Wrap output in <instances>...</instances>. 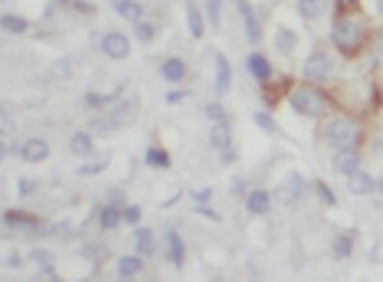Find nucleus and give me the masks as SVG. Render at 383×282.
I'll use <instances>...</instances> for the list:
<instances>
[{
	"mask_svg": "<svg viewBox=\"0 0 383 282\" xmlns=\"http://www.w3.org/2000/svg\"><path fill=\"white\" fill-rule=\"evenodd\" d=\"M328 0H295V10H298V17L305 23H318V20H324L328 17Z\"/></svg>",
	"mask_w": 383,
	"mask_h": 282,
	"instance_id": "bb28decb",
	"label": "nucleus"
},
{
	"mask_svg": "<svg viewBox=\"0 0 383 282\" xmlns=\"http://www.w3.org/2000/svg\"><path fill=\"white\" fill-rule=\"evenodd\" d=\"M98 53L112 59V63H121V59L131 56V36L121 30H105L98 36Z\"/></svg>",
	"mask_w": 383,
	"mask_h": 282,
	"instance_id": "423d86ee",
	"label": "nucleus"
},
{
	"mask_svg": "<svg viewBox=\"0 0 383 282\" xmlns=\"http://www.w3.org/2000/svg\"><path fill=\"white\" fill-rule=\"evenodd\" d=\"M160 79H164V82H170V86H181L183 79L190 76V66H187V59H183V56H167V59H164V63H160Z\"/></svg>",
	"mask_w": 383,
	"mask_h": 282,
	"instance_id": "f3484780",
	"label": "nucleus"
},
{
	"mask_svg": "<svg viewBox=\"0 0 383 282\" xmlns=\"http://www.w3.org/2000/svg\"><path fill=\"white\" fill-rule=\"evenodd\" d=\"M206 141H210V148L216 154L226 151V148H233V125H230V119H226V121H210Z\"/></svg>",
	"mask_w": 383,
	"mask_h": 282,
	"instance_id": "4be33fe9",
	"label": "nucleus"
},
{
	"mask_svg": "<svg viewBox=\"0 0 383 282\" xmlns=\"http://www.w3.org/2000/svg\"><path fill=\"white\" fill-rule=\"evenodd\" d=\"M206 23H210V30L223 27V0H206Z\"/></svg>",
	"mask_w": 383,
	"mask_h": 282,
	"instance_id": "4c0bfd02",
	"label": "nucleus"
},
{
	"mask_svg": "<svg viewBox=\"0 0 383 282\" xmlns=\"http://www.w3.org/2000/svg\"><path fill=\"white\" fill-rule=\"evenodd\" d=\"M73 66H75V56H59V59L50 66V79H69Z\"/></svg>",
	"mask_w": 383,
	"mask_h": 282,
	"instance_id": "e433bc0d",
	"label": "nucleus"
},
{
	"mask_svg": "<svg viewBox=\"0 0 383 282\" xmlns=\"http://www.w3.org/2000/svg\"><path fill=\"white\" fill-rule=\"evenodd\" d=\"M158 36H160V23L154 17H144L141 23H135V40L138 43H154Z\"/></svg>",
	"mask_w": 383,
	"mask_h": 282,
	"instance_id": "72a5a7b5",
	"label": "nucleus"
},
{
	"mask_svg": "<svg viewBox=\"0 0 383 282\" xmlns=\"http://www.w3.org/2000/svg\"><path fill=\"white\" fill-rule=\"evenodd\" d=\"M27 260H30V256H23V253H17V250H7V256H3V269H20Z\"/></svg>",
	"mask_w": 383,
	"mask_h": 282,
	"instance_id": "79ce46f5",
	"label": "nucleus"
},
{
	"mask_svg": "<svg viewBox=\"0 0 383 282\" xmlns=\"http://www.w3.org/2000/svg\"><path fill=\"white\" fill-rule=\"evenodd\" d=\"M272 43H276V53L282 56H292L298 50V33L292 27H276V36H272Z\"/></svg>",
	"mask_w": 383,
	"mask_h": 282,
	"instance_id": "7c9ffc66",
	"label": "nucleus"
},
{
	"mask_svg": "<svg viewBox=\"0 0 383 282\" xmlns=\"http://www.w3.org/2000/svg\"><path fill=\"white\" fill-rule=\"evenodd\" d=\"M108 168V154H92V158H85L79 168H75V177H98V174Z\"/></svg>",
	"mask_w": 383,
	"mask_h": 282,
	"instance_id": "473e14b6",
	"label": "nucleus"
},
{
	"mask_svg": "<svg viewBox=\"0 0 383 282\" xmlns=\"http://www.w3.org/2000/svg\"><path fill=\"white\" fill-rule=\"evenodd\" d=\"M373 7H377V17L383 20V0H373Z\"/></svg>",
	"mask_w": 383,
	"mask_h": 282,
	"instance_id": "5fc2aeb1",
	"label": "nucleus"
},
{
	"mask_svg": "<svg viewBox=\"0 0 383 282\" xmlns=\"http://www.w3.org/2000/svg\"><path fill=\"white\" fill-rule=\"evenodd\" d=\"M112 7H115V13L121 17V20H128L131 27L135 23H141L148 13H144V3L141 0H112Z\"/></svg>",
	"mask_w": 383,
	"mask_h": 282,
	"instance_id": "c85d7f7f",
	"label": "nucleus"
},
{
	"mask_svg": "<svg viewBox=\"0 0 383 282\" xmlns=\"http://www.w3.org/2000/svg\"><path fill=\"white\" fill-rule=\"evenodd\" d=\"M347 191H351L354 197H370L377 194V177H373L370 171H354L351 177H347Z\"/></svg>",
	"mask_w": 383,
	"mask_h": 282,
	"instance_id": "a878e982",
	"label": "nucleus"
},
{
	"mask_svg": "<svg viewBox=\"0 0 383 282\" xmlns=\"http://www.w3.org/2000/svg\"><path fill=\"white\" fill-rule=\"evenodd\" d=\"M121 210H125V207H115V204H108V200H102V207L96 210V227L102 230V233L118 230L125 223V214H121Z\"/></svg>",
	"mask_w": 383,
	"mask_h": 282,
	"instance_id": "6ab92c4d",
	"label": "nucleus"
},
{
	"mask_svg": "<svg viewBox=\"0 0 383 282\" xmlns=\"http://www.w3.org/2000/svg\"><path fill=\"white\" fill-rule=\"evenodd\" d=\"M373 50H377V56L383 59V27L380 30H373Z\"/></svg>",
	"mask_w": 383,
	"mask_h": 282,
	"instance_id": "864d4df0",
	"label": "nucleus"
},
{
	"mask_svg": "<svg viewBox=\"0 0 383 282\" xmlns=\"http://www.w3.org/2000/svg\"><path fill=\"white\" fill-rule=\"evenodd\" d=\"M121 92H125V82H121L115 92H98V89H89V92L82 96V105L89 112H105V109H112V105H115Z\"/></svg>",
	"mask_w": 383,
	"mask_h": 282,
	"instance_id": "aec40b11",
	"label": "nucleus"
},
{
	"mask_svg": "<svg viewBox=\"0 0 383 282\" xmlns=\"http://www.w3.org/2000/svg\"><path fill=\"white\" fill-rule=\"evenodd\" d=\"M190 200H193V204H210V200H213V187H197V191H190Z\"/></svg>",
	"mask_w": 383,
	"mask_h": 282,
	"instance_id": "09e8293b",
	"label": "nucleus"
},
{
	"mask_svg": "<svg viewBox=\"0 0 383 282\" xmlns=\"http://www.w3.org/2000/svg\"><path fill=\"white\" fill-rule=\"evenodd\" d=\"M50 154H53L50 141L40 138V135H30V138H23L20 144H17V158H20L23 164H46Z\"/></svg>",
	"mask_w": 383,
	"mask_h": 282,
	"instance_id": "6e6552de",
	"label": "nucleus"
},
{
	"mask_svg": "<svg viewBox=\"0 0 383 282\" xmlns=\"http://www.w3.org/2000/svg\"><path fill=\"white\" fill-rule=\"evenodd\" d=\"M285 102L292 105V112H295V115H301V119H311V121L328 119L331 109H334V98H331L321 86H315V82H305V79L292 86V92H288Z\"/></svg>",
	"mask_w": 383,
	"mask_h": 282,
	"instance_id": "7ed1b4c3",
	"label": "nucleus"
},
{
	"mask_svg": "<svg viewBox=\"0 0 383 282\" xmlns=\"http://www.w3.org/2000/svg\"><path fill=\"white\" fill-rule=\"evenodd\" d=\"M69 154H73V158H79V161L92 158V154H98L96 151V135H92L89 128L73 131V135H69Z\"/></svg>",
	"mask_w": 383,
	"mask_h": 282,
	"instance_id": "a211bd4d",
	"label": "nucleus"
},
{
	"mask_svg": "<svg viewBox=\"0 0 383 282\" xmlns=\"http://www.w3.org/2000/svg\"><path fill=\"white\" fill-rule=\"evenodd\" d=\"M220 161H223L226 168H230V164L239 161V151H236V148H226V151H220Z\"/></svg>",
	"mask_w": 383,
	"mask_h": 282,
	"instance_id": "603ef678",
	"label": "nucleus"
},
{
	"mask_svg": "<svg viewBox=\"0 0 383 282\" xmlns=\"http://www.w3.org/2000/svg\"><path fill=\"white\" fill-rule=\"evenodd\" d=\"M187 96H190V92H187L183 86H174L167 96H164V102H167V105H183V102H187Z\"/></svg>",
	"mask_w": 383,
	"mask_h": 282,
	"instance_id": "a19ab883",
	"label": "nucleus"
},
{
	"mask_svg": "<svg viewBox=\"0 0 383 282\" xmlns=\"http://www.w3.org/2000/svg\"><path fill=\"white\" fill-rule=\"evenodd\" d=\"M0 27H3L7 36H23V33H30V20H27L23 13H13V10H3Z\"/></svg>",
	"mask_w": 383,
	"mask_h": 282,
	"instance_id": "2f4dec72",
	"label": "nucleus"
},
{
	"mask_svg": "<svg viewBox=\"0 0 383 282\" xmlns=\"http://www.w3.org/2000/svg\"><path fill=\"white\" fill-rule=\"evenodd\" d=\"M121 214H125V227H138L141 223V207L138 204H128Z\"/></svg>",
	"mask_w": 383,
	"mask_h": 282,
	"instance_id": "37998d69",
	"label": "nucleus"
},
{
	"mask_svg": "<svg viewBox=\"0 0 383 282\" xmlns=\"http://www.w3.org/2000/svg\"><path fill=\"white\" fill-rule=\"evenodd\" d=\"M253 121H255V128H262L266 135H278V125L269 112H253Z\"/></svg>",
	"mask_w": 383,
	"mask_h": 282,
	"instance_id": "ea45409f",
	"label": "nucleus"
},
{
	"mask_svg": "<svg viewBox=\"0 0 383 282\" xmlns=\"http://www.w3.org/2000/svg\"><path fill=\"white\" fill-rule=\"evenodd\" d=\"M30 262L40 269L43 279H59V272H56V256L46 246H36V250H30Z\"/></svg>",
	"mask_w": 383,
	"mask_h": 282,
	"instance_id": "cd10ccee",
	"label": "nucleus"
},
{
	"mask_svg": "<svg viewBox=\"0 0 383 282\" xmlns=\"http://www.w3.org/2000/svg\"><path fill=\"white\" fill-rule=\"evenodd\" d=\"M183 17H187V30L193 40H203L206 36V10L197 7V0H183Z\"/></svg>",
	"mask_w": 383,
	"mask_h": 282,
	"instance_id": "b1692460",
	"label": "nucleus"
},
{
	"mask_svg": "<svg viewBox=\"0 0 383 282\" xmlns=\"http://www.w3.org/2000/svg\"><path fill=\"white\" fill-rule=\"evenodd\" d=\"M380 92H383V76H380Z\"/></svg>",
	"mask_w": 383,
	"mask_h": 282,
	"instance_id": "4d7b16f0",
	"label": "nucleus"
},
{
	"mask_svg": "<svg viewBox=\"0 0 383 282\" xmlns=\"http://www.w3.org/2000/svg\"><path fill=\"white\" fill-rule=\"evenodd\" d=\"M144 164H148V168H158V171H167V168H170L167 148H160V144H148V151H144Z\"/></svg>",
	"mask_w": 383,
	"mask_h": 282,
	"instance_id": "f704fd0d",
	"label": "nucleus"
},
{
	"mask_svg": "<svg viewBox=\"0 0 383 282\" xmlns=\"http://www.w3.org/2000/svg\"><path fill=\"white\" fill-rule=\"evenodd\" d=\"M66 7H73L75 13H85V17H92V13H96V7H92V3H89V0H63Z\"/></svg>",
	"mask_w": 383,
	"mask_h": 282,
	"instance_id": "49530a36",
	"label": "nucleus"
},
{
	"mask_svg": "<svg viewBox=\"0 0 383 282\" xmlns=\"http://www.w3.org/2000/svg\"><path fill=\"white\" fill-rule=\"evenodd\" d=\"M243 207L249 217H269V210L276 207V197H272V191H266V187H249L243 197Z\"/></svg>",
	"mask_w": 383,
	"mask_h": 282,
	"instance_id": "9d476101",
	"label": "nucleus"
},
{
	"mask_svg": "<svg viewBox=\"0 0 383 282\" xmlns=\"http://www.w3.org/2000/svg\"><path fill=\"white\" fill-rule=\"evenodd\" d=\"M367 128L361 125V119H354L347 112H331L324 125H321V144L331 151H344V148H363Z\"/></svg>",
	"mask_w": 383,
	"mask_h": 282,
	"instance_id": "f03ea898",
	"label": "nucleus"
},
{
	"mask_svg": "<svg viewBox=\"0 0 383 282\" xmlns=\"http://www.w3.org/2000/svg\"><path fill=\"white\" fill-rule=\"evenodd\" d=\"M203 115H206V121H226V119H230V115H226L223 98H213V102H206V105H203Z\"/></svg>",
	"mask_w": 383,
	"mask_h": 282,
	"instance_id": "58836bf2",
	"label": "nucleus"
},
{
	"mask_svg": "<svg viewBox=\"0 0 383 282\" xmlns=\"http://www.w3.org/2000/svg\"><path fill=\"white\" fill-rule=\"evenodd\" d=\"M334 69H338L334 56H331L324 46H315V50L305 56L301 79H305V82H315V86H324V82H331V79H334Z\"/></svg>",
	"mask_w": 383,
	"mask_h": 282,
	"instance_id": "20e7f679",
	"label": "nucleus"
},
{
	"mask_svg": "<svg viewBox=\"0 0 383 282\" xmlns=\"http://www.w3.org/2000/svg\"><path fill=\"white\" fill-rule=\"evenodd\" d=\"M75 256L85 260L89 266H102L108 260V246L102 239H79V246H75Z\"/></svg>",
	"mask_w": 383,
	"mask_h": 282,
	"instance_id": "5701e85b",
	"label": "nucleus"
},
{
	"mask_svg": "<svg viewBox=\"0 0 383 282\" xmlns=\"http://www.w3.org/2000/svg\"><path fill=\"white\" fill-rule=\"evenodd\" d=\"M236 7H239V13H243V27H246V40H249V46H259L262 43V17H259V10H255L249 0H236Z\"/></svg>",
	"mask_w": 383,
	"mask_h": 282,
	"instance_id": "f8f14e48",
	"label": "nucleus"
},
{
	"mask_svg": "<svg viewBox=\"0 0 383 282\" xmlns=\"http://www.w3.org/2000/svg\"><path fill=\"white\" fill-rule=\"evenodd\" d=\"M108 204H115V207H128V194H125V187H112L105 194Z\"/></svg>",
	"mask_w": 383,
	"mask_h": 282,
	"instance_id": "a18cd8bd",
	"label": "nucleus"
},
{
	"mask_svg": "<svg viewBox=\"0 0 383 282\" xmlns=\"http://www.w3.org/2000/svg\"><path fill=\"white\" fill-rule=\"evenodd\" d=\"M10 131H13V112H10V105L3 102V119H0V135H3V138H10Z\"/></svg>",
	"mask_w": 383,
	"mask_h": 282,
	"instance_id": "c03bdc74",
	"label": "nucleus"
},
{
	"mask_svg": "<svg viewBox=\"0 0 383 282\" xmlns=\"http://www.w3.org/2000/svg\"><path fill=\"white\" fill-rule=\"evenodd\" d=\"M246 69H249V76L262 86V82H269V79H276V66H272V59H269L259 46L255 50H249V56H246Z\"/></svg>",
	"mask_w": 383,
	"mask_h": 282,
	"instance_id": "ddd939ff",
	"label": "nucleus"
},
{
	"mask_svg": "<svg viewBox=\"0 0 383 282\" xmlns=\"http://www.w3.org/2000/svg\"><path fill=\"white\" fill-rule=\"evenodd\" d=\"M17 191H20V197L27 200V197H33V191H36V181H33V177H20V181H17Z\"/></svg>",
	"mask_w": 383,
	"mask_h": 282,
	"instance_id": "8fccbe9b",
	"label": "nucleus"
},
{
	"mask_svg": "<svg viewBox=\"0 0 383 282\" xmlns=\"http://www.w3.org/2000/svg\"><path fill=\"white\" fill-rule=\"evenodd\" d=\"M246 191H249V184H246L243 177H233V181H230V194L233 197H246Z\"/></svg>",
	"mask_w": 383,
	"mask_h": 282,
	"instance_id": "3c124183",
	"label": "nucleus"
},
{
	"mask_svg": "<svg viewBox=\"0 0 383 282\" xmlns=\"http://www.w3.org/2000/svg\"><path fill=\"white\" fill-rule=\"evenodd\" d=\"M272 197H276L278 207H285V210H292V207H298L305 197H308V177L301 171H288L282 174V181L276 184V191H272Z\"/></svg>",
	"mask_w": 383,
	"mask_h": 282,
	"instance_id": "39448f33",
	"label": "nucleus"
},
{
	"mask_svg": "<svg viewBox=\"0 0 383 282\" xmlns=\"http://www.w3.org/2000/svg\"><path fill=\"white\" fill-rule=\"evenodd\" d=\"M354 246H357V237L347 233V230H338V233L331 237V253H334V260H351Z\"/></svg>",
	"mask_w": 383,
	"mask_h": 282,
	"instance_id": "c756f323",
	"label": "nucleus"
},
{
	"mask_svg": "<svg viewBox=\"0 0 383 282\" xmlns=\"http://www.w3.org/2000/svg\"><path fill=\"white\" fill-rule=\"evenodd\" d=\"M311 191L318 194L321 207H338V194L331 191V184H324V181H311Z\"/></svg>",
	"mask_w": 383,
	"mask_h": 282,
	"instance_id": "c9c22d12",
	"label": "nucleus"
},
{
	"mask_svg": "<svg viewBox=\"0 0 383 282\" xmlns=\"http://www.w3.org/2000/svg\"><path fill=\"white\" fill-rule=\"evenodd\" d=\"M131 237H135V253H141L144 260H151L154 253H158V237H154V230L151 227H131Z\"/></svg>",
	"mask_w": 383,
	"mask_h": 282,
	"instance_id": "393cba45",
	"label": "nucleus"
},
{
	"mask_svg": "<svg viewBox=\"0 0 383 282\" xmlns=\"http://www.w3.org/2000/svg\"><path fill=\"white\" fill-rule=\"evenodd\" d=\"M363 168V151L361 148H344V151H331V171L340 177H351L354 171Z\"/></svg>",
	"mask_w": 383,
	"mask_h": 282,
	"instance_id": "9b49d317",
	"label": "nucleus"
},
{
	"mask_svg": "<svg viewBox=\"0 0 383 282\" xmlns=\"http://www.w3.org/2000/svg\"><path fill=\"white\" fill-rule=\"evenodd\" d=\"M233 89V63L226 53H213V96L216 98H226Z\"/></svg>",
	"mask_w": 383,
	"mask_h": 282,
	"instance_id": "0eeeda50",
	"label": "nucleus"
},
{
	"mask_svg": "<svg viewBox=\"0 0 383 282\" xmlns=\"http://www.w3.org/2000/svg\"><path fill=\"white\" fill-rule=\"evenodd\" d=\"M377 148H380V154H383V138H380V141H377Z\"/></svg>",
	"mask_w": 383,
	"mask_h": 282,
	"instance_id": "6e6d98bb",
	"label": "nucleus"
},
{
	"mask_svg": "<svg viewBox=\"0 0 383 282\" xmlns=\"http://www.w3.org/2000/svg\"><path fill=\"white\" fill-rule=\"evenodd\" d=\"M164 246H167V262L174 269H183V262H187V243H183L181 230L177 227H167L164 233Z\"/></svg>",
	"mask_w": 383,
	"mask_h": 282,
	"instance_id": "2eb2a0df",
	"label": "nucleus"
},
{
	"mask_svg": "<svg viewBox=\"0 0 383 282\" xmlns=\"http://www.w3.org/2000/svg\"><path fill=\"white\" fill-rule=\"evenodd\" d=\"M328 40H331V46L338 50V56H344V59H357L367 46H373V27L363 20L361 10L334 13V17H331Z\"/></svg>",
	"mask_w": 383,
	"mask_h": 282,
	"instance_id": "f257e3e1",
	"label": "nucleus"
},
{
	"mask_svg": "<svg viewBox=\"0 0 383 282\" xmlns=\"http://www.w3.org/2000/svg\"><path fill=\"white\" fill-rule=\"evenodd\" d=\"M144 256L141 253H121L115 260V276L118 279H138L141 272H144Z\"/></svg>",
	"mask_w": 383,
	"mask_h": 282,
	"instance_id": "412c9836",
	"label": "nucleus"
},
{
	"mask_svg": "<svg viewBox=\"0 0 383 282\" xmlns=\"http://www.w3.org/2000/svg\"><path fill=\"white\" fill-rule=\"evenodd\" d=\"M292 79L288 76H278L276 73V79H269V82H262V102H266L269 109H276L282 98H288V92H292Z\"/></svg>",
	"mask_w": 383,
	"mask_h": 282,
	"instance_id": "dca6fc26",
	"label": "nucleus"
},
{
	"mask_svg": "<svg viewBox=\"0 0 383 282\" xmlns=\"http://www.w3.org/2000/svg\"><path fill=\"white\" fill-rule=\"evenodd\" d=\"M85 128L92 131L96 138H112V135H118L125 125H121V121H118L115 115L105 109V112H92V119H89V125H85Z\"/></svg>",
	"mask_w": 383,
	"mask_h": 282,
	"instance_id": "4468645a",
	"label": "nucleus"
},
{
	"mask_svg": "<svg viewBox=\"0 0 383 282\" xmlns=\"http://www.w3.org/2000/svg\"><path fill=\"white\" fill-rule=\"evenodd\" d=\"M36 227H43V220L30 210H20V207H7L3 210V233H13V230H20L23 237H30Z\"/></svg>",
	"mask_w": 383,
	"mask_h": 282,
	"instance_id": "1a4fd4ad",
	"label": "nucleus"
},
{
	"mask_svg": "<svg viewBox=\"0 0 383 282\" xmlns=\"http://www.w3.org/2000/svg\"><path fill=\"white\" fill-rule=\"evenodd\" d=\"M193 214H197V217L213 220V223H220V214H216V210H213L210 204H193Z\"/></svg>",
	"mask_w": 383,
	"mask_h": 282,
	"instance_id": "de8ad7c7",
	"label": "nucleus"
}]
</instances>
